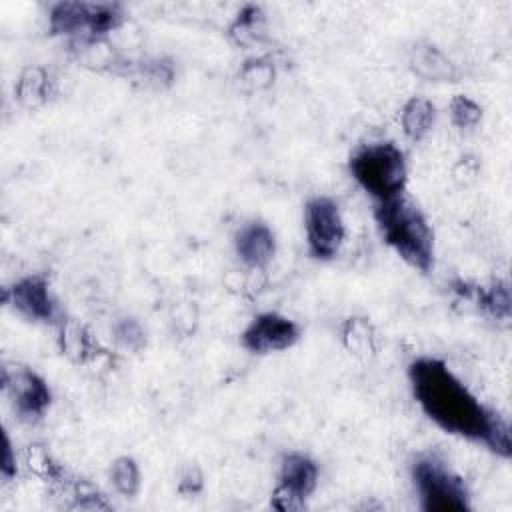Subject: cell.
Segmentation results:
<instances>
[{
    "label": "cell",
    "mask_w": 512,
    "mask_h": 512,
    "mask_svg": "<svg viewBox=\"0 0 512 512\" xmlns=\"http://www.w3.org/2000/svg\"><path fill=\"white\" fill-rule=\"evenodd\" d=\"M416 404L444 432L480 442L502 458L512 452L506 420L486 408L440 358L420 356L408 366Z\"/></svg>",
    "instance_id": "1"
},
{
    "label": "cell",
    "mask_w": 512,
    "mask_h": 512,
    "mask_svg": "<svg viewBox=\"0 0 512 512\" xmlns=\"http://www.w3.org/2000/svg\"><path fill=\"white\" fill-rule=\"evenodd\" d=\"M374 220L382 240L412 268L430 272L434 266V232L408 196L400 194L374 206Z\"/></svg>",
    "instance_id": "2"
},
{
    "label": "cell",
    "mask_w": 512,
    "mask_h": 512,
    "mask_svg": "<svg viewBox=\"0 0 512 512\" xmlns=\"http://www.w3.org/2000/svg\"><path fill=\"white\" fill-rule=\"evenodd\" d=\"M352 178L376 202L404 194L408 166L404 152L394 142L360 146L348 162Z\"/></svg>",
    "instance_id": "3"
},
{
    "label": "cell",
    "mask_w": 512,
    "mask_h": 512,
    "mask_svg": "<svg viewBox=\"0 0 512 512\" xmlns=\"http://www.w3.org/2000/svg\"><path fill=\"white\" fill-rule=\"evenodd\" d=\"M412 480L426 512L470 510L468 490L458 474L436 454H424L412 464Z\"/></svg>",
    "instance_id": "4"
},
{
    "label": "cell",
    "mask_w": 512,
    "mask_h": 512,
    "mask_svg": "<svg viewBox=\"0 0 512 512\" xmlns=\"http://www.w3.org/2000/svg\"><path fill=\"white\" fill-rule=\"evenodd\" d=\"M122 20V8L112 2H58L48 16L52 34L78 42H98L118 28Z\"/></svg>",
    "instance_id": "5"
},
{
    "label": "cell",
    "mask_w": 512,
    "mask_h": 512,
    "mask_svg": "<svg viewBox=\"0 0 512 512\" xmlns=\"http://www.w3.org/2000/svg\"><path fill=\"white\" fill-rule=\"evenodd\" d=\"M304 232L308 252L316 260H332L346 236L338 204L328 196H314L304 206Z\"/></svg>",
    "instance_id": "6"
},
{
    "label": "cell",
    "mask_w": 512,
    "mask_h": 512,
    "mask_svg": "<svg viewBox=\"0 0 512 512\" xmlns=\"http://www.w3.org/2000/svg\"><path fill=\"white\" fill-rule=\"evenodd\" d=\"M2 386L22 420H40L52 402V392L46 380L26 366H4Z\"/></svg>",
    "instance_id": "7"
},
{
    "label": "cell",
    "mask_w": 512,
    "mask_h": 512,
    "mask_svg": "<svg viewBox=\"0 0 512 512\" xmlns=\"http://www.w3.org/2000/svg\"><path fill=\"white\" fill-rule=\"evenodd\" d=\"M318 484V466L312 458L300 452H290L280 462L278 488L272 496V506L282 512L300 510L306 498Z\"/></svg>",
    "instance_id": "8"
},
{
    "label": "cell",
    "mask_w": 512,
    "mask_h": 512,
    "mask_svg": "<svg viewBox=\"0 0 512 512\" xmlns=\"http://www.w3.org/2000/svg\"><path fill=\"white\" fill-rule=\"evenodd\" d=\"M4 302L30 322H60V310L50 292V282L42 274H30L16 280L10 288L4 290Z\"/></svg>",
    "instance_id": "9"
},
{
    "label": "cell",
    "mask_w": 512,
    "mask_h": 512,
    "mask_svg": "<svg viewBox=\"0 0 512 512\" xmlns=\"http://www.w3.org/2000/svg\"><path fill=\"white\" fill-rule=\"evenodd\" d=\"M240 340L252 354L282 352L300 340V326L278 312H262L250 320Z\"/></svg>",
    "instance_id": "10"
},
{
    "label": "cell",
    "mask_w": 512,
    "mask_h": 512,
    "mask_svg": "<svg viewBox=\"0 0 512 512\" xmlns=\"http://www.w3.org/2000/svg\"><path fill=\"white\" fill-rule=\"evenodd\" d=\"M234 250L248 268L260 270L268 266L276 254V236L268 224L252 220L238 228L234 236Z\"/></svg>",
    "instance_id": "11"
},
{
    "label": "cell",
    "mask_w": 512,
    "mask_h": 512,
    "mask_svg": "<svg viewBox=\"0 0 512 512\" xmlns=\"http://www.w3.org/2000/svg\"><path fill=\"white\" fill-rule=\"evenodd\" d=\"M410 68L418 78L428 82H454L458 76L456 64L430 42H422L412 48Z\"/></svg>",
    "instance_id": "12"
},
{
    "label": "cell",
    "mask_w": 512,
    "mask_h": 512,
    "mask_svg": "<svg viewBox=\"0 0 512 512\" xmlns=\"http://www.w3.org/2000/svg\"><path fill=\"white\" fill-rule=\"evenodd\" d=\"M434 122H436V106L432 104V100L424 96H412L400 112L402 130L406 138H410L412 142H418L424 136H428Z\"/></svg>",
    "instance_id": "13"
},
{
    "label": "cell",
    "mask_w": 512,
    "mask_h": 512,
    "mask_svg": "<svg viewBox=\"0 0 512 512\" xmlns=\"http://www.w3.org/2000/svg\"><path fill=\"white\" fill-rule=\"evenodd\" d=\"M16 98L26 108H36L48 100L50 78L42 66H28L22 70L16 86Z\"/></svg>",
    "instance_id": "14"
},
{
    "label": "cell",
    "mask_w": 512,
    "mask_h": 512,
    "mask_svg": "<svg viewBox=\"0 0 512 512\" xmlns=\"http://www.w3.org/2000/svg\"><path fill=\"white\" fill-rule=\"evenodd\" d=\"M266 34V18L260 6H244L230 26V36L240 46L258 44Z\"/></svg>",
    "instance_id": "15"
},
{
    "label": "cell",
    "mask_w": 512,
    "mask_h": 512,
    "mask_svg": "<svg viewBox=\"0 0 512 512\" xmlns=\"http://www.w3.org/2000/svg\"><path fill=\"white\" fill-rule=\"evenodd\" d=\"M110 482L118 494L132 498L140 490V468L132 456H118L110 466Z\"/></svg>",
    "instance_id": "16"
},
{
    "label": "cell",
    "mask_w": 512,
    "mask_h": 512,
    "mask_svg": "<svg viewBox=\"0 0 512 512\" xmlns=\"http://www.w3.org/2000/svg\"><path fill=\"white\" fill-rule=\"evenodd\" d=\"M482 118V108L478 102L464 94H456L450 102V120L456 128L468 130L474 128Z\"/></svg>",
    "instance_id": "17"
},
{
    "label": "cell",
    "mask_w": 512,
    "mask_h": 512,
    "mask_svg": "<svg viewBox=\"0 0 512 512\" xmlns=\"http://www.w3.org/2000/svg\"><path fill=\"white\" fill-rule=\"evenodd\" d=\"M240 78L252 88H266L274 82V68L266 60H250L240 70Z\"/></svg>",
    "instance_id": "18"
},
{
    "label": "cell",
    "mask_w": 512,
    "mask_h": 512,
    "mask_svg": "<svg viewBox=\"0 0 512 512\" xmlns=\"http://www.w3.org/2000/svg\"><path fill=\"white\" fill-rule=\"evenodd\" d=\"M482 304L498 318L510 316V292L506 284H494L488 294L482 296Z\"/></svg>",
    "instance_id": "19"
},
{
    "label": "cell",
    "mask_w": 512,
    "mask_h": 512,
    "mask_svg": "<svg viewBox=\"0 0 512 512\" xmlns=\"http://www.w3.org/2000/svg\"><path fill=\"white\" fill-rule=\"evenodd\" d=\"M116 338L122 346L130 348V350H138L144 344V332H142L140 324L132 318H126L116 324Z\"/></svg>",
    "instance_id": "20"
},
{
    "label": "cell",
    "mask_w": 512,
    "mask_h": 512,
    "mask_svg": "<svg viewBox=\"0 0 512 512\" xmlns=\"http://www.w3.org/2000/svg\"><path fill=\"white\" fill-rule=\"evenodd\" d=\"M202 490V474L196 466L188 468L180 478V492L184 494H196Z\"/></svg>",
    "instance_id": "21"
},
{
    "label": "cell",
    "mask_w": 512,
    "mask_h": 512,
    "mask_svg": "<svg viewBox=\"0 0 512 512\" xmlns=\"http://www.w3.org/2000/svg\"><path fill=\"white\" fill-rule=\"evenodd\" d=\"M18 468H16V456H14V448L8 436H4V458H2V476L6 480H10L12 476H16Z\"/></svg>",
    "instance_id": "22"
}]
</instances>
